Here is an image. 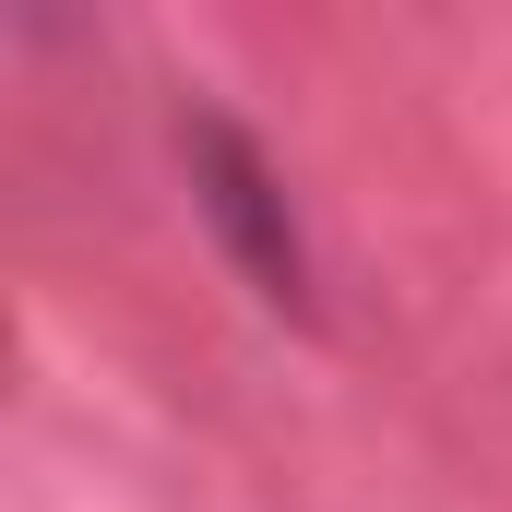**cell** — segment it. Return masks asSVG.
<instances>
[{
  "label": "cell",
  "mask_w": 512,
  "mask_h": 512,
  "mask_svg": "<svg viewBox=\"0 0 512 512\" xmlns=\"http://www.w3.org/2000/svg\"><path fill=\"white\" fill-rule=\"evenodd\" d=\"M191 167H203V215L227 227V251L251 262V286H262V298H286V310H310V251H298V215H286L274 167H262L227 120L191 131Z\"/></svg>",
  "instance_id": "6da1fadb"
}]
</instances>
